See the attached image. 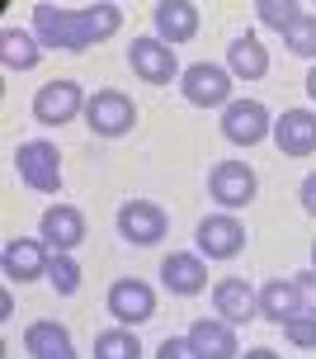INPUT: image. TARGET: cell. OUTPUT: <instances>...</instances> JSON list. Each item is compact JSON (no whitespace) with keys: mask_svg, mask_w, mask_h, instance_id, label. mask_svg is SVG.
<instances>
[{"mask_svg":"<svg viewBox=\"0 0 316 359\" xmlns=\"http://www.w3.org/2000/svg\"><path fill=\"white\" fill-rule=\"evenodd\" d=\"M118 24H123L118 5H85V10L34 5V38L43 48H62V53H85L118 34Z\"/></svg>","mask_w":316,"mask_h":359,"instance_id":"obj_1","label":"cell"},{"mask_svg":"<svg viewBox=\"0 0 316 359\" xmlns=\"http://www.w3.org/2000/svg\"><path fill=\"white\" fill-rule=\"evenodd\" d=\"M15 170H19V180H24L34 194H57V189H62V151H57L53 142H43V137L19 142Z\"/></svg>","mask_w":316,"mask_h":359,"instance_id":"obj_2","label":"cell"},{"mask_svg":"<svg viewBox=\"0 0 316 359\" xmlns=\"http://www.w3.org/2000/svg\"><path fill=\"white\" fill-rule=\"evenodd\" d=\"M179 90H184V100H189L193 109H227L231 100V72L227 67H212V62H193L189 72L179 76Z\"/></svg>","mask_w":316,"mask_h":359,"instance_id":"obj_3","label":"cell"},{"mask_svg":"<svg viewBox=\"0 0 316 359\" xmlns=\"http://www.w3.org/2000/svg\"><path fill=\"white\" fill-rule=\"evenodd\" d=\"M85 123L99 137H123L128 128L137 123V109H132V100L123 90H99V95H90V104H85Z\"/></svg>","mask_w":316,"mask_h":359,"instance_id":"obj_4","label":"cell"},{"mask_svg":"<svg viewBox=\"0 0 316 359\" xmlns=\"http://www.w3.org/2000/svg\"><path fill=\"white\" fill-rule=\"evenodd\" d=\"M48 241H34V236H10L5 251H0V269L5 279L15 284H34V279H48Z\"/></svg>","mask_w":316,"mask_h":359,"instance_id":"obj_5","label":"cell"},{"mask_svg":"<svg viewBox=\"0 0 316 359\" xmlns=\"http://www.w3.org/2000/svg\"><path fill=\"white\" fill-rule=\"evenodd\" d=\"M85 95H81V86L76 81H48V86L34 95V118L38 123H48V128H62L71 123L76 114H85Z\"/></svg>","mask_w":316,"mask_h":359,"instance_id":"obj_6","label":"cell"},{"mask_svg":"<svg viewBox=\"0 0 316 359\" xmlns=\"http://www.w3.org/2000/svg\"><path fill=\"white\" fill-rule=\"evenodd\" d=\"M128 62H132V72L142 81H151V86H170L179 76V57L170 43H160V38H132V48H128Z\"/></svg>","mask_w":316,"mask_h":359,"instance_id":"obj_7","label":"cell"},{"mask_svg":"<svg viewBox=\"0 0 316 359\" xmlns=\"http://www.w3.org/2000/svg\"><path fill=\"white\" fill-rule=\"evenodd\" d=\"M118 232L132 246H156L160 236L170 232V217H165V208L146 203V198H128L123 208H118Z\"/></svg>","mask_w":316,"mask_h":359,"instance_id":"obj_8","label":"cell"},{"mask_svg":"<svg viewBox=\"0 0 316 359\" xmlns=\"http://www.w3.org/2000/svg\"><path fill=\"white\" fill-rule=\"evenodd\" d=\"M269 133V114H264L260 100H231L222 109V137L236 147H255Z\"/></svg>","mask_w":316,"mask_h":359,"instance_id":"obj_9","label":"cell"},{"mask_svg":"<svg viewBox=\"0 0 316 359\" xmlns=\"http://www.w3.org/2000/svg\"><path fill=\"white\" fill-rule=\"evenodd\" d=\"M208 189L222 208H246L250 198H255V170L246 161H222V165H212Z\"/></svg>","mask_w":316,"mask_h":359,"instance_id":"obj_10","label":"cell"},{"mask_svg":"<svg viewBox=\"0 0 316 359\" xmlns=\"http://www.w3.org/2000/svg\"><path fill=\"white\" fill-rule=\"evenodd\" d=\"M241 246H246V227L231 213H212L198 222V251L208 255V260H231Z\"/></svg>","mask_w":316,"mask_h":359,"instance_id":"obj_11","label":"cell"},{"mask_svg":"<svg viewBox=\"0 0 316 359\" xmlns=\"http://www.w3.org/2000/svg\"><path fill=\"white\" fill-rule=\"evenodd\" d=\"M38 236H43V241H48L57 255H71L81 241H85V217H81V208L57 203V208H48V213H43V222H38Z\"/></svg>","mask_w":316,"mask_h":359,"instance_id":"obj_12","label":"cell"},{"mask_svg":"<svg viewBox=\"0 0 316 359\" xmlns=\"http://www.w3.org/2000/svg\"><path fill=\"white\" fill-rule=\"evenodd\" d=\"M274 142L283 156H312L316 151V114L312 109H283L274 123Z\"/></svg>","mask_w":316,"mask_h":359,"instance_id":"obj_13","label":"cell"},{"mask_svg":"<svg viewBox=\"0 0 316 359\" xmlns=\"http://www.w3.org/2000/svg\"><path fill=\"white\" fill-rule=\"evenodd\" d=\"M151 312H156L151 284H142V279H118V284L109 288V317H114V322H146Z\"/></svg>","mask_w":316,"mask_h":359,"instance_id":"obj_14","label":"cell"},{"mask_svg":"<svg viewBox=\"0 0 316 359\" xmlns=\"http://www.w3.org/2000/svg\"><path fill=\"white\" fill-rule=\"evenodd\" d=\"M193 34H198V5L193 0H160L156 5V38L160 43L179 48Z\"/></svg>","mask_w":316,"mask_h":359,"instance_id":"obj_15","label":"cell"},{"mask_svg":"<svg viewBox=\"0 0 316 359\" xmlns=\"http://www.w3.org/2000/svg\"><path fill=\"white\" fill-rule=\"evenodd\" d=\"M160 279H165V288L170 293H179V298H193V293H203L208 288V269H203V260L189 251H175L160 260Z\"/></svg>","mask_w":316,"mask_h":359,"instance_id":"obj_16","label":"cell"},{"mask_svg":"<svg viewBox=\"0 0 316 359\" xmlns=\"http://www.w3.org/2000/svg\"><path fill=\"white\" fill-rule=\"evenodd\" d=\"M212 307H217V317L222 322H250L255 312H260V298L250 293V284L246 279H222V284L212 288Z\"/></svg>","mask_w":316,"mask_h":359,"instance_id":"obj_17","label":"cell"},{"mask_svg":"<svg viewBox=\"0 0 316 359\" xmlns=\"http://www.w3.org/2000/svg\"><path fill=\"white\" fill-rule=\"evenodd\" d=\"M24 350L34 359H76V345H71V331L62 322H34L24 331Z\"/></svg>","mask_w":316,"mask_h":359,"instance_id":"obj_18","label":"cell"},{"mask_svg":"<svg viewBox=\"0 0 316 359\" xmlns=\"http://www.w3.org/2000/svg\"><path fill=\"white\" fill-rule=\"evenodd\" d=\"M189 345L198 350L203 359H241L236 355V331H231V322H193V331H189Z\"/></svg>","mask_w":316,"mask_h":359,"instance_id":"obj_19","label":"cell"},{"mask_svg":"<svg viewBox=\"0 0 316 359\" xmlns=\"http://www.w3.org/2000/svg\"><path fill=\"white\" fill-rule=\"evenodd\" d=\"M227 72L241 76V81H260V76L269 72V53H264V43H260L255 34L231 38V48H227Z\"/></svg>","mask_w":316,"mask_h":359,"instance_id":"obj_20","label":"cell"},{"mask_svg":"<svg viewBox=\"0 0 316 359\" xmlns=\"http://www.w3.org/2000/svg\"><path fill=\"white\" fill-rule=\"evenodd\" d=\"M260 312L264 317H269V322H293V317H298L302 312V303H298V284H293V279H288V284H283V279H274V284H264L260 288Z\"/></svg>","mask_w":316,"mask_h":359,"instance_id":"obj_21","label":"cell"},{"mask_svg":"<svg viewBox=\"0 0 316 359\" xmlns=\"http://www.w3.org/2000/svg\"><path fill=\"white\" fill-rule=\"evenodd\" d=\"M0 62H5L10 72H34L38 67V38L19 34V29H5V34H0Z\"/></svg>","mask_w":316,"mask_h":359,"instance_id":"obj_22","label":"cell"},{"mask_svg":"<svg viewBox=\"0 0 316 359\" xmlns=\"http://www.w3.org/2000/svg\"><path fill=\"white\" fill-rule=\"evenodd\" d=\"M95 359H142V345L128 326H114L95 336Z\"/></svg>","mask_w":316,"mask_h":359,"instance_id":"obj_23","label":"cell"},{"mask_svg":"<svg viewBox=\"0 0 316 359\" xmlns=\"http://www.w3.org/2000/svg\"><path fill=\"white\" fill-rule=\"evenodd\" d=\"M283 43L298 57H316V15H298L288 29H283Z\"/></svg>","mask_w":316,"mask_h":359,"instance_id":"obj_24","label":"cell"},{"mask_svg":"<svg viewBox=\"0 0 316 359\" xmlns=\"http://www.w3.org/2000/svg\"><path fill=\"white\" fill-rule=\"evenodd\" d=\"M48 284H53L62 298H67V293H76V288H81V265H76L71 255H57L53 251V260H48Z\"/></svg>","mask_w":316,"mask_h":359,"instance_id":"obj_25","label":"cell"},{"mask_svg":"<svg viewBox=\"0 0 316 359\" xmlns=\"http://www.w3.org/2000/svg\"><path fill=\"white\" fill-rule=\"evenodd\" d=\"M255 15H260L269 29H279V34H283V29H288V24L302 15V10L293 5V0H260V5H255Z\"/></svg>","mask_w":316,"mask_h":359,"instance_id":"obj_26","label":"cell"},{"mask_svg":"<svg viewBox=\"0 0 316 359\" xmlns=\"http://www.w3.org/2000/svg\"><path fill=\"white\" fill-rule=\"evenodd\" d=\"M283 336L298 345V350H316V317L312 312H298L293 322H283Z\"/></svg>","mask_w":316,"mask_h":359,"instance_id":"obj_27","label":"cell"},{"mask_svg":"<svg viewBox=\"0 0 316 359\" xmlns=\"http://www.w3.org/2000/svg\"><path fill=\"white\" fill-rule=\"evenodd\" d=\"M293 284H298V303H302V312H312V317H316V269H302Z\"/></svg>","mask_w":316,"mask_h":359,"instance_id":"obj_28","label":"cell"},{"mask_svg":"<svg viewBox=\"0 0 316 359\" xmlns=\"http://www.w3.org/2000/svg\"><path fill=\"white\" fill-rule=\"evenodd\" d=\"M156 359H203V355L189 345V336H184V341H179V336H170V341H160Z\"/></svg>","mask_w":316,"mask_h":359,"instance_id":"obj_29","label":"cell"},{"mask_svg":"<svg viewBox=\"0 0 316 359\" xmlns=\"http://www.w3.org/2000/svg\"><path fill=\"white\" fill-rule=\"evenodd\" d=\"M298 198H302V208L316 217V175H307L302 180V189H298Z\"/></svg>","mask_w":316,"mask_h":359,"instance_id":"obj_30","label":"cell"},{"mask_svg":"<svg viewBox=\"0 0 316 359\" xmlns=\"http://www.w3.org/2000/svg\"><path fill=\"white\" fill-rule=\"evenodd\" d=\"M246 359H279V355H274V350H264V345H260V350H246Z\"/></svg>","mask_w":316,"mask_h":359,"instance_id":"obj_31","label":"cell"},{"mask_svg":"<svg viewBox=\"0 0 316 359\" xmlns=\"http://www.w3.org/2000/svg\"><path fill=\"white\" fill-rule=\"evenodd\" d=\"M307 95H312V100H316V67H312V72H307Z\"/></svg>","mask_w":316,"mask_h":359,"instance_id":"obj_32","label":"cell"},{"mask_svg":"<svg viewBox=\"0 0 316 359\" xmlns=\"http://www.w3.org/2000/svg\"><path fill=\"white\" fill-rule=\"evenodd\" d=\"M312 269H316V241H312Z\"/></svg>","mask_w":316,"mask_h":359,"instance_id":"obj_33","label":"cell"}]
</instances>
